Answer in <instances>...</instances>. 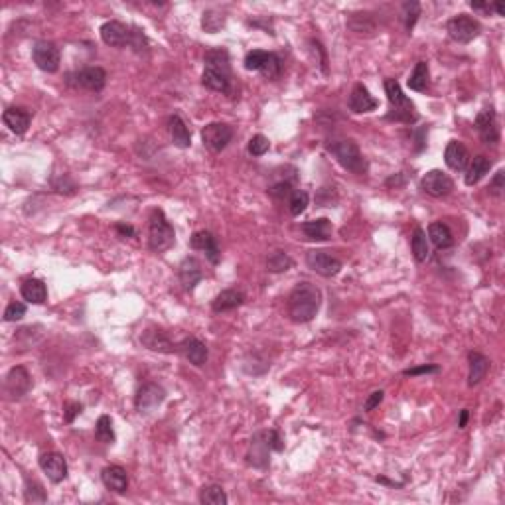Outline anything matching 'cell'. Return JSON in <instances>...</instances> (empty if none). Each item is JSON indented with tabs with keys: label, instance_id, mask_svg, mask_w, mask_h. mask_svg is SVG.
I'll list each match as a JSON object with an SVG mask.
<instances>
[{
	"label": "cell",
	"instance_id": "obj_43",
	"mask_svg": "<svg viewBox=\"0 0 505 505\" xmlns=\"http://www.w3.org/2000/svg\"><path fill=\"white\" fill-rule=\"evenodd\" d=\"M47 500L46 491L44 488L38 484V482H34V480H26V502L28 504H44Z\"/></svg>",
	"mask_w": 505,
	"mask_h": 505
},
{
	"label": "cell",
	"instance_id": "obj_7",
	"mask_svg": "<svg viewBox=\"0 0 505 505\" xmlns=\"http://www.w3.org/2000/svg\"><path fill=\"white\" fill-rule=\"evenodd\" d=\"M174 243H176V233H174L172 223L168 221L162 209H152V213L148 218V247H150V251H168Z\"/></svg>",
	"mask_w": 505,
	"mask_h": 505
},
{
	"label": "cell",
	"instance_id": "obj_26",
	"mask_svg": "<svg viewBox=\"0 0 505 505\" xmlns=\"http://www.w3.org/2000/svg\"><path fill=\"white\" fill-rule=\"evenodd\" d=\"M468 362H470V371H468V387H475L480 385L489 371V357H486L480 351H470L468 353Z\"/></svg>",
	"mask_w": 505,
	"mask_h": 505
},
{
	"label": "cell",
	"instance_id": "obj_20",
	"mask_svg": "<svg viewBox=\"0 0 505 505\" xmlns=\"http://www.w3.org/2000/svg\"><path fill=\"white\" fill-rule=\"evenodd\" d=\"M189 247L193 251L205 252V257L209 259L211 265H218L221 259L220 245H218V237L209 231H196L193 235L189 237Z\"/></svg>",
	"mask_w": 505,
	"mask_h": 505
},
{
	"label": "cell",
	"instance_id": "obj_49",
	"mask_svg": "<svg viewBox=\"0 0 505 505\" xmlns=\"http://www.w3.org/2000/svg\"><path fill=\"white\" fill-rule=\"evenodd\" d=\"M504 182H505V172L504 170H500V172L493 176V180L489 182V193H493V196H497V198H500L505 189Z\"/></svg>",
	"mask_w": 505,
	"mask_h": 505
},
{
	"label": "cell",
	"instance_id": "obj_51",
	"mask_svg": "<svg viewBox=\"0 0 505 505\" xmlns=\"http://www.w3.org/2000/svg\"><path fill=\"white\" fill-rule=\"evenodd\" d=\"M81 409H83V407H81L79 403H67V405L63 407V419H65V423H73L75 416L81 412Z\"/></svg>",
	"mask_w": 505,
	"mask_h": 505
},
{
	"label": "cell",
	"instance_id": "obj_5",
	"mask_svg": "<svg viewBox=\"0 0 505 505\" xmlns=\"http://www.w3.org/2000/svg\"><path fill=\"white\" fill-rule=\"evenodd\" d=\"M326 150L347 172L357 174V176L367 172V160L353 139H336V141L326 142Z\"/></svg>",
	"mask_w": 505,
	"mask_h": 505
},
{
	"label": "cell",
	"instance_id": "obj_40",
	"mask_svg": "<svg viewBox=\"0 0 505 505\" xmlns=\"http://www.w3.org/2000/svg\"><path fill=\"white\" fill-rule=\"evenodd\" d=\"M261 73H263L267 79H279L281 78V73H283V60H281L277 54L268 51L267 62L263 65Z\"/></svg>",
	"mask_w": 505,
	"mask_h": 505
},
{
	"label": "cell",
	"instance_id": "obj_27",
	"mask_svg": "<svg viewBox=\"0 0 505 505\" xmlns=\"http://www.w3.org/2000/svg\"><path fill=\"white\" fill-rule=\"evenodd\" d=\"M168 132H170L174 146H178V148H189L191 146V134H189L188 125L184 123V119L178 113H174L168 119Z\"/></svg>",
	"mask_w": 505,
	"mask_h": 505
},
{
	"label": "cell",
	"instance_id": "obj_34",
	"mask_svg": "<svg viewBox=\"0 0 505 505\" xmlns=\"http://www.w3.org/2000/svg\"><path fill=\"white\" fill-rule=\"evenodd\" d=\"M347 28L355 34H373L375 32V20L369 12H353V14H349Z\"/></svg>",
	"mask_w": 505,
	"mask_h": 505
},
{
	"label": "cell",
	"instance_id": "obj_22",
	"mask_svg": "<svg viewBox=\"0 0 505 505\" xmlns=\"http://www.w3.org/2000/svg\"><path fill=\"white\" fill-rule=\"evenodd\" d=\"M178 351H180L193 367H204L205 363H207V355H209L207 346H205L202 340H198V338H186V340H182V342L178 344Z\"/></svg>",
	"mask_w": 505,
	"mask_h": 505
},
{
	"label": "cell",
	"instance_id": "obj_19",
	"mask_svg": "<svg viewBox=\"0 0 505 505\" xmlns=\"http://www.w3.org/2000/svg\"><path fill=\"white\" fill-rule=\"evenodd\" d=\"M141 344L150 351H158V353H174L178 351V346L168 338V333L160 328H146L141 333Z\"/></svg>",
	"mask_w": 505,
	"mask_h": 505
},
{
	"label": "cell",
	"instance_id": "obj_46",
	"mask_svg": "<svg viewBox=\"0 0 505 505\" xmlns=\"http://www.w3.org/2000/svg\"><path fill=\"white\" fill-rule=\"evenodd\" d=\"M267 191L268 196H272L274 200H286L292 196V184L288 180H281V182H274Z\"/></svg>",
	"mask_w": 505,
	"mask_h": 505
},
{
	"label": "cell",
	"instance_id": "obj_28",
	"mask_svg": "<svg viewBox=\"0 0 505 505\" xmlns=\"http://www.w3.org/2000/svg\"><path fill=\"white\" fill-rule=\"evenodd\" d=\"M245 302V294L241 290L235 288H227V290H221L220 294L213 298L211 302V310L213 312H227V310H235L241 304Z\"/></svg>",
	"mask_w": 505,
	"mask_h": 505
},
{
	"label": "cell",
	"instance_id": "obj_35",
	"mask_svg": "<svg viewBox=\"0 0 505 505\" xmlns=\"http://www.w3.org/2000/svg\"><path fill=\"white\" fill-rule=\"evenodd\" d=\"M428 79H430L428 63L419 62L416 65H414V69H412V73H410L409 81H407V83H409V89L423 93V91H426V87H428Z\"/></svg>",
	"mask_w": 505,
	"mask_h": 505
},
{
	"label": "cell",
	"instance_id": "obj_13",
	"mask_svg": "<svg viewBox=\"0 0 505 505\" xmlns=\"http://www.w3.org/2000/svg\"><path fill=\"white\" fill-rule=\"evenodd\" d=\"M32 389V377L28 369L24 365H16L8 371L6 381H4V391L10 399H22L30 393Z\"/></svg>",
	"mask_w": 505,
	"mask_h": 505
},
{
	"label": "cell",
	"instance_id": "obj_39",
	"mask_svg": "<svg viewBox=\"0 0 505 505\" xmlns=\"http://www.w3.org/2000/svg\"><path fill=\"white\" fill-rule=\"evenodd\" d=\"M308 202H310V196L304 189H294L292 196L288 198V211H290V215L298 218L300 213H304L306 207H308Z\"/></svg>",
	"mask_w": 505,
	"mask_h": 505
},
{
	"label": "cell",
	"instance_id": "obj_55",
	"mask_svg": "<svg viewBox=\"0 0 505 505\" xmlns=\"http://www.w3.org/2000/svg\"><path fill=\"white\" fill-rule=\"evenodd\" d=\"M473 10H480V12H489L491 10V4H486V2H470Z\"/></svg>",
	"mask_w": 505,
	"mask_h": 505
},
{
	"label": "cell",
	"instance_id": "obj_21",
	"mask_svg": "<svg viewBox=\"0 0 505 505\" xmlns=\"http://www.w3.org/2000/svg\"><path fill=\"white\" fill-rule=\"evenodd\" d=\"M178 279L184 286V290H193L198 283L204 279V268H202V263L196 259V257H186L180 267H178Z\"/></svg>",
	"mask_w": 505,
	"mask_h": 505
},
{
	"label": "cell",
	"instance_id": "obj_18",
	"mask_svg": "<svg viewBox=\"0 0 505 505\" xmlns=\"http://www.w3.org/2000/svg\"><path fill=\"white\" fill-rule=\"evenodd\" d=\"M379 107V101L369 93V89L363 83H355L351 93L347 97V109L355 115H363V113H371Z\"/></svg>",
	"mask_w": 505,
	"mask_h": 505
},
{
	"label": "cell",
	"instance_id": "obj_31",
	"mask_svg": "<svg viewBox=\"0 0 505 505\" xmlns=\"http://www.w3.org/2000/svg\"><path fill=\"white\" fill-rule=\"evenodd\" d=\"M428 239L434 243V247L438 249H448L454 245V235L450 231V227L442 221H434L428 225Z\"/></svg>",
	"mask_w": 505,
	"mask_h": 505
},
{
	"label": "cell",
	"instance_id": "obj_15",
	"mask_svg": "<svg viewBox=\"0 0 505 505\" xmlns=\"http://www.w3.org/2000/svg\"><path fill=\"white\" fill-rule=\"evenodd\" d=\"M166 399V391L164 387H160L156 383H144L141 389L137 391L134 397V407L139 412H152L156 410Z\"/></svg>",
	"mask_w": 505,
	"mask_h": 505
},
{
	"label": "cell",
	"instance_id": "obj_52",
	"mask_svg": "<svg viewBox=\"0 0 505 505\" xmlns=\"http://www.w3.org/2000/svg\"><path fill=\"white\" fill-rule=\"evenodd\" d=\"M310 46L314 51L320 54V67H322V71L324 73H328V58H326V51H324V46L320 44V42H316V40H310Z\"/></svg>",
	"mask_w": 505,
	"mask_h": 505
},
{
	"label": "cell",
	"instance_id": "obj_53",
	"mask_svg": "<svg viewBox=\"0 0 505 505\" xmlns=\"http://www.w3.org/2000/svg\"><path fill=\"white\" fill-rule=\"evenodd\" d=\"M115 229H117V231H119V233H121L123 237H134V235H137V231H134V229H132L130 225H123V223H117V225H115Z\"/></svg>",
	"mask_w": 505,
	"mask_h": 505
},
{
	"label": "cell",
	"instance_id": "obj_23",
	"mask_svg": "<svg viewBox=\"0 0 505 505\" xmlns=\"http://www.w3.org/2000/svg\"><path fill=\"white\" fill-rule=\"evenodd\" d=\"M444 162L450 170L464 172L470 164V152L462 142L450 141L446 144V150H444Z\"/></svg>",
	"mask_w": 505,
	"mask_h": 505
},
{
	"label": "cell",
	"instance_id": "obj_16",
	"mask_svg": "<svg viewBox=\"0 0 505 505\" xmlns=\"http://www.w3.org/2000/svg\"><path fill=\"white\" fill-rule=\"evenodd\" d=\"M475 130L486 144H495L500 141V125H497V115H495L493 107H488V109L478 113Z\"/></svg>",
	"mask_w": 505,
	"mask_h": 505
},
{
	"label": "cell",
	"instance_id": "obj_42",
	"mask_svg": "<svg viewBox=\"0 0 505 505\" xmlns=\"http://www.w3.org/2000/svg\"><path fill=\"white\" fill-rule=\"evenodd\" d=\"M268 58V51H263V49H252L249 51L247 56H245V69H249V71H261L263 69V65L267 62Z\"/></svg>",
	"mask_w": 505,
	"mask_h": 505
},
{
	"label": "cell",
	"instance_id": "obj_54",
	"mask_svg": "<svg viewBox=\"0 0 505 505\" xmlns=\"http://www.w3.org/2000/svg\"><path fill=\"white\" fill-rule=\"evenodd\" d=\"M468 419H470V410L462 409L460 410V419H458V428H466L468 425Z\"/></svg>",
	"mask_w": 505,
	"mask_h": 505
},
{
	"label": "cell",
	"instance_id": "obj_1",
	"mask_svg": "<svg viewBox=\"0 0 505 505\" xmlns=\"http://www.w3.org/2000/svg\"><path fill=\"white\" fill-rule=\"evenodd\" d=\"M204 73L202 83L204 87L218 91V93H231V60L225 47L207 49L204 56Z\"/></svg>",
	"mask_w": 505,
	"mask_h": 505
},
{
	"label": "cell",
	"instance_id": "obj_10",
	"mask_svg": "<svg viewBox=\"0 0 505 505\" xmlns=\"http://www.w3.org/2000/svg\"><path fill=\"white\" fill-rule=\"evenodd\" d=\"M233 141V126L227 123H207L202 128V142L207 150L221 152L227 148V144Z\"/></svg>",
	"mask_w": 505,
	"mask_h": 505
},
{
	"label": "cell",
	"instance_id": "obj_4",
	"mask_svg": "<svg viewBox=\"0 0 505 505\" xmlns=\"http://www.w3.org/2000/svg\"><path fill=\"white\" fill-rule=\"evenodd\" d=\"M383 87H385V95H387V101H389V113H387L385 119L395 121V123L414 125L419 121V113H416L414 103L403 93L399 81L393 78H387L383 81Z\"/></svg>",
	"mask_w": 505,
	"mask_h": 505
},
{
	"label": "cell",
	"instance_id": "obj_14",
	"mask_svg": "<svg viewBox=\"0 0 505 505\" xmlns=\"http://www.w3.org/2000/svg\"><path fill=\"white\" fill-rule=\"evenodd\" d=\"M421 188L432 198H446L454 191V182L448 174H444L442 170H430L423 176Z\"/></svg>",
	"mask_w": 505,
	"mask_h": 505
},
{
	"label": "cell",
	"instance_id": "obj_17",
	"mask_svg": "<svg viewBox=\"0 0 505 505\" xmlns=\"http://www.w3.org/2000/svg\"><path fill=\"white\" fill-rule=\"evenodd\" d=\"M42 472L46 473L47 480L54 484H62L67 478V462L60 452H44L40 460H38Z\"/></svg>",
	"mask_w": 505,
	"mask_h": 505
},
{
	"label": "cell",
	"instance_id": "obj_50",
	"mask_svg": "<svg viewBox=\"0 0 505 505\" xmlns=\"http://www.w3.org/2000/svg\"><path fill=\"white\" fill-rule=\"evenodd\" d=\"M383 397H385V393H383L381 389H379V391H373V393L367 397V401L363 403V410H365V412H369V410H373L375 407H379V405H381V401H383Z\"/></svg>",
	"mask_w": 505,
	"mask_h": 505
},
{
	"label": "cell",
	"instance_id": "obj_56",
	"mask_svg": "<svg viewBox=\"0 0 505 505\" xmlns=\"http://www.w3.org/2000/svg\"><path fill=\"white\" fill-rule=\"evenodd\" d=\"M403 180H405V178H403V174L391 176V178L387 180V186H393V184H395V186H401V184H403Z\"/></svg>",
	"mask_w": 505,
	"mask_h": 505
},
{
	"label": "cell",
	"instance_id": "obj_47",
	"mask_svg": "<svg viewBox=\"0 0 505 505\" xmlns=\"http://www.w3.org/2000/svg\"><path fill=\"white\" fill-rule=\"evenodd\" d=\"M26 316V304L24 302H10L4 310V320L6 322H16Z\"/></svg>",
	"mask_w": 505,
	"mask_h": 505
},
{
	"label": "cell",
	"instance_id": "obj_2",
	"mask_svg": "<svg viewBox=\"0 0 505 505\" xmlns=\"http://www.w3.org/2000/svg\"><path fill=\"white\" fill-rule=\"evenodd\" d=\"M322 306V292L320 288L312 283H298L288 294L286 300V310L292 322L296 324H306L314 320Z\"/></svg>",
	"mask_w": 505,
	"mask_h": 505
},
{
	"label": "cell",
	"instance_id": "obj_45",
	"mask_svg": "<svg viewBox=\"0 0 505 505\" xmlns=\"http://www.w3.org/2000/svg\"><path fill=\"white\" fill-rule=\"evenodd\" d=\"M249 154L251 156H263L267 154L268 148H270V141H268L265 134H255L251 141H249Z\"/></svg>",
	"mask_w": 505,
	"mask_h": 505
},
{
	"label": "cell",
	"instance_id": "obj_57",
	"mask_svg": "<svg viewBox=\"0 0 505 505\" xmlns=\"http://www.w3.org/2000/svg\"><path fill=\"white\" fill-rule=\"evenodd\" d=\"M491 8L497 12V16H504L505 14V10H504V4L502 2H495V4H491Z\"/></svg>",
	"mask_w": 505,
	"mask_h": 505
},
{
	"label": "cell",
	"instance_id": "obj_24",
	"mask_svg": "<svg viewBox=\"0 0 505 505\" xmlns=\"http://www.w3.org/2000/svg\"><path fill=\"white\" fill-rule=\"evenodd\" d=\"M101 482H103V486L113 491V493H125L126 489H128V473L123 466H117V464H113V466H107V468H103V472H101Z\"/></svg>",
	"mask_w": 505,
	"mask_h": 505
},
{
	"label": "cell",
	"instance_id": "obj_6",
	"mask_svg": "<svg viewBox=\"0 0 505 505\" xmlns=\"http://www.w3.org/2000/svg\"><path fill=\"white\" fill-rule=\"evenodd\" d=\"M284 441L279 430H261L251 438V448L247 460L255 468H267L270 462V452H281Z\"/></svg>",
	"mask_w": 505,
	"mask_h": 505
},
{
	"label": "cell",
	"instance_id": "obj_3",
	"mask_svg": "<svg viewBox=\"0 0 505 505\" xmlns=\"http://www.w3.org/2000/svg\"><path fill=\"white\" fill-rule=\"evenodd\" d=\"M101 40L110 47H132L134 51L142 54L148 47V40L141 28L125 26L123 22L109 20L101 26Z\"/></svg>",
	"mask_w": 505,
	"mask_h": 505
},
{
	"label": "cell",
	"instance_id": "obj_29",
	"mask_svg": "<svg viewBox=\"0 0 505 505\" xmlns=\"http://www.w3.org/2000/svg\"><path fill=\"white\" fill-rule=\"evenodd\" d=\"M302 233L308 237L310 241H328L331 237V223L328 218H318V220H310L300 225Z\"/></svg>",
	"mask_w": 505,
	"mask_h": 505
},
{
	"label": "cell",
	"instance_id": "obj_44",
	"mask_svg": "<svg viewBox=\"0 0 505 505\" xmlns=\"http://www.w3.org/2000/svg\"><path fill=\"white\" fill-rule=\"evenodd\" d=\"M223 24H225V18L218 14V12H213V10H207V12H204L202 26H204L205 32L215 34V32L220 30V28H223Z\"/></svg>",
	"mask_w": 505,
	"mask_h": 505
},
{
	"label": "cell",
	"instance_id": "obj_37",
	"mask_svg": "<svg viewBox=\"0 0 505 505\" xmlns=\"http://www.w3.org/2000/svg\"><path fill=\"white\" fill-rule=\"evenodd\" d=\"M294 261L290 259V255L286 251H274L267 257V270L268 272H286L288 268H292Z\"/></svg>",
	"mask_w": 505,
	"mask_h": 505
},
{
	"label": "cell",
	"instance_id": "obj_30",
	"mask_svg": "<svg viewBox=\"0 0 505 505\" xmlns=\"http://www.w3.org/2000/svg\"><path fill=\"white\" fill-rule=\"evenodd\" d=\"M20 294H22V298L26 300V302H30V304H44L47 300V288L44 281H40V279H28V281H24L22 286H20Z\"/></svg>",
	"mask_w": 505,
	"mask_h": 505
},
{
	"label": "cell",
	"instance_id": "obj_48",
	"mask_svg": "<svg viewBox=\"0 0 505 505\" xmlns=\"http://www.w3.org/2000/svg\"><path fill=\"white\" fill-rule=\"evenodd\" d=\"M438 371H441V367H438V365H430V363H426V365H419V367L405 369V371H403V375H405V377H416V375H428V373H438Z\"/></svg>",
	"mask_w": 505,
	"mask_h": 505
},
{
	"label": "cell",
	"instance_id": "obj_33",
	"mask_svg": "<svg viewBox=\"0 0 505 505\" xmlns=\"http://www.w3.org/2000/svg\"><path fill=\"white\" fill-rule=\"evenodd\" d=\"M410 249H412V255H414V261L416 263H425L428 259V239H426V231L423 227H416L412 231V237H410Z\"/></svg>",
	"mask_w": 505,
	"mask_h": 505
},
{
	"label": "cell",
	"instance_id": "obj_38",
	"mask_svg": "<svg viewBox=\"0 0 505 505\" xmlns=\"http://www.w3.org/2000/svg\"><path fill=\"white\" fill-rule=\"evenodd\" d=\"M95 436H97V441L103 442V444H113L115 442V430H113L110 416H107V414L99 416V421L95 425Z\"/></svg>",
	"mask_w": 505,
	"mask_h": 505
},
{
	"label": "cell",
	"instance_id": "obj_41",
	"mask_svg": "<svg viewBox=\"0 0 505 505\" xmlns=\"http://www.w3.org/2000/svg\"><path fill=\"white\" fill-rule=\"evenodd\" d=\"M421 16V4L416 0H410V2H405L403 4V22H405V28L409 32H412L416 20Z\"/></svg>",
	"mask_w": 505,
	"mask_h": 505
},
{
	"label": "cell",
	"instance_id": "obj_12",
	"mask_svg": "<svg viewBox=\"0 0 505 505\" xmlns=\"http://www.w3.org/2000/svg\"><path fill=\"white\" fill-rule=\"evenodd\" d=\"M32 60L42 71L56 73L60 69V63H62V54H60L56 44L42 40V42H36L32 47Z\"/></svg>",
	"mask_w": 505,
	"mask_h": 505
},
{
	"label": "cell",
	"instance_id": "obj_25",
	"mask_svg": "<svg viewBox=\"0 0 505 505\" xmlns=\"http://www.w3.org/2000/svg\"><path fill=\"white\" fill-rule=\"evenodd\" d=\"M2 121L4 125L8 126L14 134L22 137L26 134V130L30 128V113L26 109H20V107H10L2 113Z\"/></svg>",
	"mask_w": 505,
	"mask_h": 505
},
{
	"label": "cell",
	"instance_id": "obj_8",
	"mask_svg": "<svg viewBox=\"0 0 505 505\" xmlns=\"http://www.w3.org/2000/svg\"><path fill=\"white\" fill-rule=\"evenodd\" d=\"M105 83H107V71L103 67H97V65L95 67H83V69L67 75V85L69 87L93 91V93L103 91Z\"/></svg>",
	"mask_w": 505,
	"mask_h": 505
},
{
	"label": "cell",
	"instance_id": "obj_9",
	"mask_svg": "<svg viewBox=\"0 0 505 505\" xmlns=\"http://www.w3.org/2000/svg\"><path fill=\"white\" fill-rule=\"evenodd\" d=\"M446 30H448V36L458 44H470L472 40H475L480 36L482 26H480L478 20H473L472 16L458 14L448 20Z\"/></svg>",
	"mask_w": 505,
	"mask_h": 505
},
{
	"label": "cell",
	"instance_id": "obj_36",
	"mask_svg": "<svg viewBox=\"0 0 505 505\" xmlns=\"http://www.w3.org/2000/svg\"><path fill=\"white\" fill-rule=\"evenodd\" d=\"M200 502L204 505H225L229 500H227L225 489L221 488V486L211 484V486L202 488V491H200Z\"/></svg>",
	"mask_w": 505,
	"mask_h": 505
},
{
	"label": "cell",
	"instance_id": "obj_11",
	"mask_svg": "<svg viewBox=\"0 0 505 505\" xmlns=\"http://www.w3.org/2000/svg\"><path fill=\"white\" fill-rule=\"evenodd\" d=\"M306 265L310 270H314L316 274L326 277V279L336 277L342 270V261L336 255H331L330 251H324V249L306 252Z\"/></svg>",
	"mask_w": 505,
	"mask_h": 505
},
{
	"label": "cell",
	"instance_id": "obj_32",
	"mask_svg": "<svg viewBox=\"0 0 505 505\" xmlns=\"http://www.w3.org/2000/svg\"><path fill=\"white\" fill-rule=\"evenodd\" d=\"M491 170V162H489V158L486 156H475L468 164V168H466V186H475L480 180H484L486 178V174H489Z\"/></svg>",
	"mask_w": 505,
	"mask_h": 505
}]
</instances>
